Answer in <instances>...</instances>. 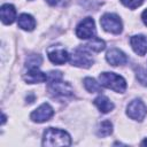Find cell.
<instances>
[{
	"mask_svg": "<svg viewBox=\"0 0 147 147\" xmlns=\"http://www.w3.org/2000/svg\"><path fill=\"white\" fill-rule=\"evenodd\" d=\"M71 145V138L64 130L47 127L42 137V146H69Z\"/></svg>",
	"mask_w": 147,
	"mask_h": 147,
	"instance_id": "6da1fadb",
	"label": "cell"
},
{
	"mask_svg": "<svg viewBox=\"0 0 147 147\" xmlns=\"http://www.w3.org/2000/svg\"><path fill=\"white\" fill-rule=\"evenodd\" d=\"M99 80L102 86L110 88L117 93H123L126 90L125 79L122 76L116 75L115 72H102L99 76Z\"/></svg>",
	"mask_w": 147,
	"mask_h": 147,
	"instance_id": "7a4b0ae2",
	"label": "cell"
},
{
	"mask_svg": "<svg viewBox=\"0 0 147 147\" xmlns=\"http://www.w3.org/2000/svg\"><path fill=\"white\" fill-rule=\"evenodd\" d=\"M100 24L103 28V30L114 34H119L123 30L122 21L116 14H111V13L103 14L100 18Z\"/></svg>",
	"mask_w": 147,
	"mask_h": 147,
	"instance_id": "3957f363",
	"label": "cell"
},
{
	"mask_svg": "<svg viewBox=\"0 0 147 147\" xmlns=\"http://www.w3.org/2000/svg\"><path fill=\"white\" fill-rule=\"evenodd\" d=\"M126 114L131 119L141 122L147 115V107L140 99H134L127 105Z\"/></svg>",
	"mask_w": 147,
	"mask_h": 147,
	"instance_id": "277c9868",
	"label": "cell"
},
{
	"mask_svg": "<svg viewBox=\"0 0 147 147\" xmlns=\"http://www.w3.org/2000/svg\"><path fill=\"white\" fill-rule=\"evenodd\" d=\"M48 92L55 98H64L71 96L74 93V88L69 83L59 80L54 83H48Z\"/></svg>",
	"mask_w": 147,
	"mask_h": 147,
	"instance_id": "5b68a950",
	"label": "cell"
},
{
	"mask_svg": "<svg viewBox=\"0 0 147 147\" xmlns=\"http://www.w3.org/2000/svg\"><path fill=\"white\" fill-rule=\"evenodd\" d=\"M76 36L80 39H90L95 36V24L92 17L84 18L76 28Z\"/></svg>",
	"mask_w": 147,
	"mask_h": 147,
	"instance_id": "8992f818",
	"label": "cell"
},
{
	"mask_svg": "<svg viewBox=\"0 0 147 147\" xmlns=\"http://www.w3.org/2000/svg\"><path fill=\"white\" fill-rule=\"evenodd\" d=\"M70 62L72 65L75 67H79V68H90L93 64V59L92 56L85 51V48H77L71 57H70Z\"/></svg>",
	"mask_w": 147,
	"mask_h": 147,
	"instance_id": "52a82bcc",
	"label": "cell"
},
{
	"mask_svg": "<svg viewBox=\"0 0 147 147\" xmlns=\"http://www.w3.org/2000/svg\"><path fill=\"white\" fill-rule=\"evenodd\" d=\"M53 115H54L53 108L48 103H42L36 110L31 113L30 118L36 123H42V122L48 121Z\"/></svg>",
	"mask_w": 147,
	"mask_h": 147,
	"instance_id": "ba28073f",
	"label": "cell"
},
{
	"mask_svg": "<svg viewBox=\"0 0 147 147\" xmlns=\"http://www.w3.org/2000/svg\"><path fill=\"white\" fill-rule=\"evenodd\" d=\"M106 60L109 64L116 67V65H123L127 62V56L125 53H123L118 48H111L106 54Z\"/></svg>",
	"mask_w": 147,
	"mask_h": 147,
	"instance_id": "9c48e42d",
	"label": "cell"
},
{
	"mask_svg": "<svg viewBox=\"0 0 147 147\" xmlns=\"http://www.w3.org/2000/svg\"><path fill=\"white\" fill-rule=\"evenodd\" d=\"M130 44L132 46V49L140 56L145 55L147 53V36L144 34H137L131 37Z\"/></svg>",
	"mask_w": 147,
	"mask_h": 147,
	"instance_id": "30bf717a",
	"label": "cell"
},
{
	"mask_svg": "<svg viewBox=\"0 0 147 147\" xmlns=\"http://www.w3.org/2000/svg\"><path fill=\"white\" fill-rule=\"evenodd\" d=\"M48 59L54 64H63L70 60V55L63 48H49Z\"/></svg>",
	"mask_w": 147,
	"mask_h": 147,
	"instance_id": "8fae6325",
	"label": "cell"
},
{
	"mask_svg": "<svg viewBox=\"0 0 147 147\" xmlns=\"http://www.w3.org/2000/svg\"><path fill=\"white\" fill-rule=\"evenodd\" d=\"M24 80L29 84H34V83H42L47 80V76L46 74H44L42 71H40L38 69V67L36 68H29L28 72L24 74L23 76Z\"/></svg>",
	"mask_w": 147,
	"mask_h": 147,
	"instance_id": "7c38bea8",
	"label": "cell"
},
{
	"mask_svg": "<svg viewBox=\"0 0 147 147\" xmlns=\"http://www.w3.org/2000/svg\"><path fill=\"white\" fill-rule=\"evenodd\" d=\"M0 15H1V21L3 24H11L16 18V9L13 5L5 3L1 6Z\"/></svg>",
	"mask_w": 147,
	"mask_h": 147,
	"instance_id": "4fadbf2b",
	"label": "cell"
},
{
	"mask_svg": "<svg viewBox=\"0 0 147 147\" xmlns=\"http://www.w3.org/2000/svg\"><path fill=\"white\" fill-rule=\"evenodd\" d=\"M94 105L103 114H107V113H109L114 109V103L105 95H99L98 98H95L94 99Z\"/></svg>",
	"mask_w": 147,
	"mask_h": 147,
	"instance_id": "5bb4252c",
	"label": "cell"
},
{
	"mask_svg": "<svg viewBox=\"0 0 147 147\" xmlns=\"http://www.w3.org/2000/svg\"><path fill=\"white\" fill-rule=\"evenodd\" d=\"M18 26L25 31H32L36 28V21L30 14H21L18 16Z\"/></svg>",
	"mask_w": 147,
	"mask_h": 147,
	"instance_id": "9a60e30c",
	"label": "cell"
},
{
	"mask_svg": "<svg viewBox=\"0 0 147 147\" xmlns=\"http://www.w3.org/2000/svg\"><path fill=\"white\" fill-rule=\"evenodd\" d=\"M85 48L99 53V52H101V51H103V49L106 48V42H105L103 40H101L100 38L93 37L92 40H90V41L85 45Z\"/></svg>",
	"mask_w": 147,
	"mask_h": 147,
	"instance_id": "2e32d148",
	"label": "cell"
},
{
	"mask_svg": "<svg viewBox=\"0 0 147 147\" xmlns=\"http://www.w3.org/2000/svg\"><path fill=\"white\" fill-rule=\"evenodd\" d=\"M111 132H113V124H111V122L108 121V119L102 121V122L99 124L98 129H96V134H98L99 137H107V136H109Z\"/></svg>",
	"mask_w": 147,
	"mask_h": 147,
	"instance_id": "e0dca14e",
	"label": "cell"
},
{
	"mask_svg": "<svg viewBox=\"0 0 147 147\" xmlns=\"http://www.w3.org/2000/svg\"><path fill=\"white\" fill-rule=\"evenodd\" d=\"M84 86H85V88H86L88 92H91V93L101 92V85H100L94 78H91V77L84 78Z\"/></svg>",
	"mask_w": 147,
	"mask_h": 147,
	"instance_id": "ac0fdd59",
	"label": "cell"
},
{
	"mask_svg": "<svg viewBox=\"0 0 147 147\" xmlns=\"http://www.w3.org/2000/svg\"><path fill=\"white\" fill-rule=\"evenodd\" d=\"M42 62V59L39 54H32V55H29L26 61H25V65L28 68H36V67H39Z\"/></svg>",
	"mask_w": 147,
	"mask_h": 147,
	"instance_id": "d6986e66",
	"label": "cell"
},
{
	"mask_svg": "<svg viewBox=\"0 0 147 147\" xmlns=\"http://www.w3.org/2000/svg\"><path fill=\"white\" fill-rule=\"evenodd\" d=\"M121 2L130 9H136L144 2V0H121Z\"/></svg>",
	"mask_w": 147,
	"mask_h": 147,
	"instance_id": "ffe728a7",
	"label": "cell"
},
{
	"mask_svg": "<svg viewBox=\"0 0 147 147\" xmlns=\"http://www.w3.org/2000/svg\"><path fill=\"white\" fill-rule=\"evenodd\" d=\"M63 78V75L61 71H51L47 76V79L49 80V83H54V82H59V80H62Z\"/></svg>",
	"mask_w": 147,
	"mask_h": 147,
	"instance_id": "44dd1931",
	"label": "cell"
},
{
	"mask_svg": "<svg viewBox=\"0 0 147 147\" xmlns=\"http://www.w3.org/2000/svg\"><path fill=\"white\" fill-rule=\"evenodd\" d=\"M137 78H138V80H139L142 85L147 86V72H146L144 69L139 68V69L137 70Z\"/></svg>",
	"mask_w": 147,
	"mask_h": 147,
	"instance_id": "7402d4cb",
	"label": "cell"
},
{
	"mask_svg": "<svg viewBox=\"0 0 147 147\" xmlns=\"http://www.w3.org/2000/svg\"><path fill=\"white\" fill-rule=\"evenodd\" d=\"M51 6H57V5H64L69 0H46Z\"/></svg>",
	"mask_w": 147,
	"mask_h": 147,
	"instance_id": "603a6c76",
	"label": "cell"
},
{
	"mask_svg": "<svg viewBox=\"0 0 147 147\" xmlns=\"http://www.w3.org/2000/svg\"><path fill=\"white\" fill-rule=\"evenodd\" d=\"M141 18H142V22L145 23V25H147V9H145L141 14Z\"/></svg>",
	"mask_w": 147,
	"mask_h": 147,
	"instance_id": "cb8c5ba5",
	"label": "cell"
},
{
	"mask_svg": "<svg viewBox=\"0 0 147 147\" xmlns=\"http://www.w3.org/2000/svg\"><path fill=\"white\" fill-rule=\"evenodd\" d=\"M141 146H147V138H145V139L141 141Z\"/></svg>",
	"mask_w": 147,
	"mask_h": 147,
	"instance_id": "d4e9b609",
	"label": "cell"
},
{
	"mask_svg": "<svg viewBox=\"0 0 147 147\" xmlns=\"http://www.w3.org/2000/svg\"><path fill=\"white\" fill-rule=\"evenodd\" d=\"M5 122H6V116H5V114H2V121H1V124H5Z\"/></svg>",
	"mask_w": 147,
	"mask_h": 147,
	"instance_id": "484cf974",
	"label": "cell"
}]
</instances>
